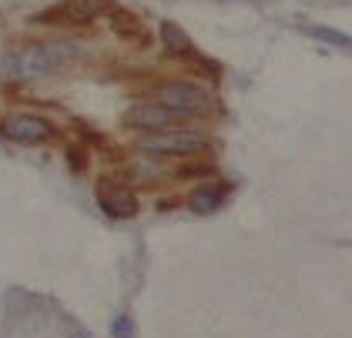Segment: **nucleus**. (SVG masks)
Returning a JSON list of instances; mask_svg holds the SVG:
<instances>
[{
    "label": "nucleus",
    "mask_w": 352,
    "mask_h": 338,
    "mask_svg": "<svg viewBox=\"0 0 352 338\" xmlns=\"http://www.w3.org/2000/svg\"><path fill=\"white\" fill-rule=\"evenodd\" d=\"M135 148L151 157H191L201 155L208 148V141L191 131H155V134H144Z\"/></svg>",
    "instance_id": "nucleus-3"
},
{
    "label": "nucleus",
    "mask_w": 352,
    "mask_h": 338,
    "mask_svg": "<svg viewBox=\"0 0 352 338\" xmlns=\"http://www.w3.org/2000/svg\"><path fill=\"white\" fill-rule=\"evenodd\" d=\"M0 134L7 137V141H14V144H44V141H51V121H44V117H37V114H10V117H3L0 121Z\"/></svg>",
    "instance_id": "nucleus-5"
},
{
    "label": "nucleus",
    "mask_w": 352,
    "mask_h": 338,
    "mask_svg": "<svg viewBox=\"0 0 352 338\" xmlns=\"http://www.w3.org/2000/svg\"><path fill=\"white\" fill-rule=\"evenodd\" d=\"M98 205L111 218H135L138 214V198L128 188H101L98 191Z\"/></svg>",
    "instance_id": "nucleus-7"
},
{
    "label": "nucleus",
    "mask_w": 352,
    "mask_h": 338,
    "mask_svg": "<svg viewBox=\"0 0 352 338\" xmlns=\"http://www.w3.org/2000/svg\"><path fill=\"white\" fill-rule=\"evenodd\" d=\"M309 34H312V37H319V41H329V44H339V47H349L352 51V37L349 34H339V30H329V27H309Z\"/></svg>",
    "instance_id": "nucleus-10"
},
{
    "label": "nucleus",
    "mask_w": 352,
    "mask_h": 338,
    "mask_svg": "<svg viewBox=\"0 0 352 338\" xmlns=\"http://www.w3.org/2000/svg\"><path fill=\"white\" fill-rule=\"evenodd\" d=\"M108 10V0H60L34 14V24H91Z\"/></svg>",
    "instance_id": "nucleus-4"
},
{
    "label": "nucleus",
    "mask_w": 352,
    "mask_h": 338,
    "mask_svg": "<svg viewBox=\"0 0 352 338\" xmlns=\"http://www.w3.org/2000/svg\"><path fill=\"white\" fill-rule=\"evenodd\" d=\"M111 335H114V338H135L131 315H118V318H114V325H111Z\"/></svg>",
    "instance_id": "nucleus-11"
},
{
    "label": "nucleus",
    "mask_w": 352,
    "mask_h": 338,
    "mask_svg": "<svg viewBox=\"0 0 352 338\" xmlns=\"http://www.w3.org/2000/svg\"><path fill=\"white\" fill-rule=\"evenodd\" d=\"M78 57V47L67 41H37V44H21L3 57V74L14 80H37L47 78L60 67H67Z\"/></svg>",
    "instance_id": "nucleus-1"
},
{
    "label": "nucleus",
    "mask_w": 352,
    "mask_h": 338,
    "mask_svg": "<svg viewBox=\"0 0 352 338\" xmlns=\"http://www.w3.org/2000/svg\"><path fill=\"white\" fill-rule=\"evenodd\" d=\"M162 47L168 54H175V57H185V54H191L195 47H191V37L185 34V27H178L175 21H162Z\"/></svg>",
    "instance_id": "nucleus-8"
},
{
    "label": "nucleus",
    "mask_w": 352,
    "mask_h": 338,
    "mask_svg": "<svg viewBox=\"0 0 352 338\" xmlns=\"http://www.w3.org/2000/svg\"><path fill=\"white\" fill-rule=\"evenodd\" d=\"M155 101L164 104V107H171V111L182 114V117H208V114H215L212 94H208L205 87L191 84V80H171V84H162L158 94H155Z\"/></svg>",
    "instance_id": "nucleus-2"
},
{
    "label": "nucleus",
    "mask_w": 352,
    "mask_h": 338,
    "mask_svg": "<svg viewBox=\"0 0 352 338\" xmlns=\"http://www.w3.org/2000/svg\"><path fill=\"white\" fill-rule=\"evenodd\" d=\"M221 201H225L221 188H212V184H201L198 191H191L188 208L195 211V214H212V211L221 208Z\"/></svg>",
    "instance_id": "nucleus-9"
},
{
    "label": "nucleus",
    "mask_w": 352,
    "mask_h": 338,
    "mask_svg": "<svg viewBox=\"0 0 352 338\" xmlns=\"http://www.w3.org/2000/svg\"><path fill=\"white\" fill-rule=\"evenodd\" d=\"M178 121H185L182 114H175L171 107L158 104V101H144V104H135L128 114H124V124L135 131H144V134H155V131H175Z\"/></svg>",
    "instance_id": "nucleus-6"
},
{
    "label": "nucleus",
    "mask_w": 352,
    "mask_h": 338,
    "mask_svg": "<svg viewBox=\"0 0 352 338\" xmlns=\"http://www.w3.org/2000/svg\"><path fill=\"white\" fill-rule=\"evenodd\" d=\"M74 338H91V335H87V332H78V335H74Z\"/></svg>",
    "instance_id": "nucleus-12"
}]
</instances>
